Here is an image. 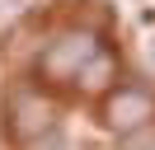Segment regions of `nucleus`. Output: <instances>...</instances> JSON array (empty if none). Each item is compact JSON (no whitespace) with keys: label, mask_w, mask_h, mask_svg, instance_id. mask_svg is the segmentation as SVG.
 Here are the masks:
<instances>
[{"label":"nucleus","mask_w":155,"mask_h":150,"mask_svg":"<svg viewBox=\"0 0 155 150\" xmlns=\"http://www.w3.org/2000/svg\"><path fill=\"white\" fill-rule=\"evenodd\" d=\"M94 52H99V33L94 28H66V33H57L47 47H42L38 75L52 80V84H71L80 75V66H85Z\"/></svg>","instance_id":"f257e3e1"},{"label":"nucleus","mask_w":155,"mask_h":150,"mask_svg":"<svg viewBox=\"0 0 155 150\" xmlns=\"http://www.w3.org/2000/svg\"><path fill=\"white\" fill-rule=\"evenodd\" d=\"M5 127H10V136L14 141H38V136H47L52 127H57V108H52V99L42 89H14L10 94V103H5Z\"/></svg>","instance_id":"f03ea898"},{"label":"nucleus","mask_w":155,"mask_h":150,"mask_svg":"<svg viewBox=\"0 0 155 150\" xmlns=\"http://www.w3.org/2000/svg\"><path fill=\"white\" fill-rule=\"evenodd\" d=\"M104 122L117 131V136H136L155 122V94L146 84H122L104 99Z\"/></svg>","instance_id":"7ed1b4c3"},{"label":"nucleus","mask_w":155,"mask_h":150,"mask_svg":"<svg viewBox=\"0 0 155 150\" xmlns=\"http://www.w3.org/2000/svg\"><path fill=\"white\" fill-rule=\"evenodd\" d=\"M113 80H117V56L99 47V52L80 66V75H75L71 84H80V94H108V89H113Z\"/></svg>","instance_id":"20e7f679"},{"label":"nucleus","mask_w":155,"mask_h":150,"mask_svg":"<svg viewBox=\"0 0 155 150\" xmlns=\"http://www.w3.org/2000/svg\"><path fill=\"white\" fill-rule=\"evenodd\" d=\"M28 150H75V145H71V141H61V136H52V131H47V136L28 141Z\"/></svg>","instance_id":"39448f33"},{"label":"nucleus","mask_w":155,"mask_h":150,"mask_svg":"<svg viewBox=\"0 0 155 150\" xmlns=\"http://www.w3.org/2000/svg\"><path fill=\"white\" fill-rule=\"evenodd\" d=\"M122 150H155V136H146V131H136V136H127Z\"/></svg>","instance_id":"423d86ee"}]
</instances>
